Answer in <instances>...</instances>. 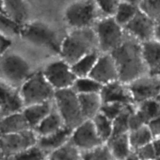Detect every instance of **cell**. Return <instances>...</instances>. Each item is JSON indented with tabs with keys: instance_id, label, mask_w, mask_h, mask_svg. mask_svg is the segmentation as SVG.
<instances>
[{
	"instance_id": "cell-1",
	"label": "cell",
	"mask_w": 160,
	"mask_h": 160,
	"mask_svg": "<svg viewBox=\"0 0 160 160\" xmlns=\"http://www.w3.org/2000/svg\"><path fill=\"white\" fill-rule=\"evenodd\" d=\"M110 54L118 69L119 80L124 84H130L148 73L142 42L131 35L125 38L121 45Z\"/></svg>"
},
{
	"instance_id": "cell-2",
	"label": "cell",
	"mask_w": 160,
	"mask_h": 160,
	"mask_svg": "<svg viewBox=\"0 0 160 160\" xmlns=\"http://www.w3.org/2000/svg\"><path fill=\"white\" fill-rule=\"evenodd\" d=\"M98 49L95 28L73 29L62 41L59 55L61 59L72 65L85 55Z\"/></svg>"
},
{
	"instance_id": "cell-3",
	"label": "cell",
	"mask_w": 160,
	"mask_h": 160,
	"mask_svg": "<svg viewBox=\"0 0 160 160\" xmlns=\"http://www.w3.org/2000/svg\"><path fill=\"white\" fill-rule=\"evenodd\" d=\"M20 36L31 45L44 48L56 54L60 52L62 42L56 31L45 22L35 20L25 23Z\"/></svg>"
},
{
	"instance_id": "cell-4",
	"label": "cell",
	"mask_w": 160,
	"mask_h": 160,
	"mask_svg": "<svg viewBox=\"0 0 160 160\" xmlns=\"http://www.w3.org/2000/svg\"><path fill=\"white\" fill-rule=\"evenodd\" d=\"M54 99L65 127L73 131L85 120L81 112L78 93L73 87L56 90Z\"/></svg>"
},
{
	"instance_id": "cell-5",
	"label": "cell",
	"mask_w": 160,
	"mask_h": 160,
	"mask_svg": "<svg viewBox=\"0 0 160 160\" xmlns=\"http://www.w3.org/2000/svg\"><path fill=\"white\" fill-rule=\"evenodd\" d=\"M20 92L25 106L51 101L56 93V90L46 79L43 71L32 73L22 84Z\"/></svg>"
},
{
	"instance_id": "cell-6",
	"label": "cell",
	"mask_w": 160,
	"mask_h": 160,
	"mask_svg": "<svg viewBox=\"0 0 160 160\" xmlns=\"http://www.w3.org/2000/svg\"><path fill=\"white\" fill-rule=\"evenodd\" d=\"M0 67L2 81L15 88L22 86L32 74L27 59L14 52H7L2 55Z\"/></svg>"
},
{
	"instance_id": "cell-7",
	"label": "cell",
	"mask_w": 160,
	"mask_h": 160,
	"mask_svg": "<svg viewBox=\"0 0 160 160\" xmlns=\"http://www.w3.org/2000/svg\"><path fill=\"white\" fill-rule=\"evenodd\" d=\"M95 32L98 42V49L103 53H110L118 48L125 39L124 28L113 17H105L95 23Z\"/></svg>"
},
{
	"instance_id": "cell-8",
	"label": "cell",
	"mask_w": 160,
	"mask_h": 160,
	"mask_svg": "<svg viewBox=\"0 0 160 160\" xmlns=\"http://www.w3.org/2000/svg\"><path fill=\"white\" fill-rule=\"evenodd\" d=\"M98 9L95 0H76L66 9V22L72 29L92 28L96 20Z\"/></svg>"
},
{
	"instance_id": "cell-9",
	"label": "cell",
	"mask_w": 160,
	"mask_h": 160,
	"mask_svg": "<svg viewBox=\"0 0 160 160\" xmlns=\"http://www.w3.org/2000/svg\"><path fill=\"white\" fill-rule=\"evenodd\" d=\"M38 136L32 129L14 134H1V156L9 159L11 156L37 145Z\"/></svg>"
},
{
	"instance_id": "cell-10",
	"label": "cell",
	"mask_w": 160,
	"mask_h": 160,
	"mask_svg": "<svg viewBox=\"0 0 160 160\" xmlns=\"http://www.w3.org/2000/svg\"><path fill=\"white\" fill-rule=\"evenodd\" d=\"M43 73L56 91L73 87L78 78L72 70L71 65L62 59L48 63Z\"/></svg>"
},
{
	"instance_id": "cell-11",
	"label": "cell",
	"mask_w": 160,
	"mask_h": 160,
	"mask_svg": "<svg viewBox=\"0 0 160 160\" xmlns=\"http://www.w3.org/2000/svg\"><path fill=\"white\" fill-rule=\"evenodd\" d=\"M128 86L134 104L138 105L146 100L156 98L160 95V76H152L147 73Z\"/></svg>"
},
{
	"instance_id": "cell-12",
	"label": "cell",
	"mask_w": 160,
	"mask_h": 160,
	"mask_svg": "<svg viewBox=\"0 0 160 160\" xmlns=\"http://www.w3.org/2000/svg\"><path fill=\"white\" fill-rule=\"evenodd\" d=\"M70 141L82 152L105 144L97 133L92 120H85L72 132Z\"/></svg>"
},
{
	"instance_id": "cell-13",
	"label": "cell",
	"mask_w": 160,
	"mask_h": 160,
	"mask_svg": "<svg viewBox=\"0 0 160 160\" xmlns=\"http://www.w3.org/2000/svg\"><path fill=\"white\" fill-rule=\"evenodd\" d=\"M156 23L155 20L138 9L135 17L123 28L129 35L142 43L153 39Z\"/></svg>"
},
{
	"instance_id": "cell-14",
	"label": "cell",
	"mask_w": 160,
	"mask_h": 160,
	"mask_svg": "<svg viewBox=\"0 0 160 160\" xmlns=\"http://www.w3.org/2000/svg\"><path fill=\"white\" fill-rule=\"evenodd\" d=\"M0 114L1 118L10 114L22 112L25 107L23 98L17 88L1 81Z\"/></svg>"
},
{
	"instance_id": "cell-15",
	"label": "cell",
	"mask_w": 160,
	"mask_h": 160,
	"mask_svg": "<svg viewBox=\"0 0 160 160\" xmlns=\"http://www.w3.org/2000/svg\"><path fill=\"white\" fill-rule=\"evenodd\" d=\"M89 77L102 85L119 80L118 69L110 53L100 55Z\"/></svg>"
},
{
	"instance_id": "cell-16",
	"label": "cell",
	"mask_w": 160,
	"mask_h": 160,
	"mask_svg": "<svg viewBox=\"0 0 160 160\" xmlns=\"http://www.w3.org/2000/svg\"><path fill=\"white\" fill-rule=\"evenodd\" d=\"M102 103L117 102L126 105H134L132 95L128 84L120 80L104 84L100 92Z\"/></svg>"
},
{
	"instance_id": "cell-17",
	"label": "cell",
	"mask_w": 160,
	"mask_h": 160,
	"mask_svg": "<svg viewBox=\"0 0 160 160\" xmlns=\"http://www.w3.org/2000/svg\"><path fill=\"white\" fill-rule=\"evenodd\" d=\"M2 13L24 25L30 17V7L27 0H1Z\"/></svg>"
},
{
	"instance_id": "cell-18",
	"label": "cell",
	"mask_w": 160,
	"mask_h": 160,
	"mask_svg": "<svg viewBox=\"0 0 160 160\" xmlns=\"http://www.w3.org/2000/svg\"><path fill=\"white\" fill-rule=\"evenodd\" d=\"M142 44L148 73L152 76H160V42L152 39Z\"/></svg>"
},
{
	"instance_id": "cell-19",
	"label": "cell",
	"mask_w": 160,
	"mask_h": 160,
	"mask_svg": "<svg viewBox=\"0 0 160 160\" xmlns=\"http://www.w3.org/2000/svg\"><path fill=\"white\" fill-rule=\"evenodd\" d=\"M73 130L64 126L56 132L46 136L38 137L37 145L48 154L67 143L70 138Z\"/></svg>"
},
{
	"instance_id": "cell-20",
	"label": "cell",
	"mask_w": 160,
	"mask_h": 160,
	"mask_svg": "<svg viewBox=\"0 0 160 160\" xmlns=\"http://www.w3.org/2000/svg\"><path fill=\"white\" fill-rule=\"evenodd\" d=\"M1 134H14L31 129L23 112H16L1 118Z\"/></svg>"
},
{
	"instance_id": "cell-21",
	"label": "cell",
	"mask_w": 160,
	"mask_h": 160,
	"mask_svg": "<svg viewBox=\"0 0 160 160\" xmlns=\"http://www.w3.org/2000/svg\"><path fill=\"white\" fill-rule=\"evenodd\" d=\"M52 109L51 102L49 101L25 106L22 112L26 117L31 129L34 130Z\"/></svg>"
},
{
	"instance_id": "cell-22",
	"label": "cell",
	"mask_w": 160,
	"mask_h": 160,
	"mask_svg": "<svg viewBox=\"0 0 160 160\" xmlns=\"http://www.w3.org/2000/svg\"><path fill=\"white\" fill-rule=\"evenodd\" d=\"M81 112L85 120H92L100 112L102 100L99 93L78 94Z\"/></svg>"
},
{
	"instance_id": "cell-23",
	"label": "cell",
	"mask_w": 160,
	"mask_h": 160,
	"mask_svg": "<svg viewBox=\"0 0 160 160\" xmlns=\"http://www.w3.org/2000/svg\"><path fill=\"white\" fill-rule=\"evenodd\" d=\"M128 134L129 133L114 136L111 138L109 142L106 143L110 148L113 159L117 160H125L133 152Z\"/></svg>"
},
{
	"instance_id": "cell-24",
	"label": "cell",
	"mask_w": 160,
	"mask_h": 160,
	"mask_svg": "<svg viewBox=\"0 0 160 160\" xmlns=\"http://www.w3.org/2000/svg\"><path fill=\"white\" fill-rule=\"evenodd\" d=\"M64 126L63 120L59 112L56 109H53L34 131L38 137H42L56 132Z\"/></svg>"
},
{
	"instance_id": "cell-25",
	"label": "cell",
	"mask_w": 160,
	"mask_h": 160,
	"mask_svg": "<svg viewBox=\"0 0 160 160\" xmlns=\"http://www.w3.org/2000/svg\"><path fill=\"white\" fill-rule=\"evenodd\" d=\"M98 51L99 50L92 52L72 64V70L77 78H84L90 75L100 56Z\"/></svg>"
},
{
	"instance_id": "cell-26",
	"label": "cell",
	"mask_w": 160,
	"mask_h": 160,
	"mask_svg": "<svg viewBox=\"0 0 160 160\" xmlns=\"http://www.w3.org/2000/svg\"><path fill=\"white\" fill-rule=\"evenodd\" d=\"M47 159L49 160H82V152L69 140L63 145L49 153Z\"/></svg>"
},
{
	"instance_id": "cell-27",
	"label": "cell",
	"mask_w": 160,
	"mask_h": 160,
	"mask_svg": "<svg viewBox=\"0 0 160 160\" xmlns=\"http://www.w3.org/2000/svg\"><path fill=\"white\" fill-rule=\"evenodd\" d=\"M128 135L131 148L134 152L145 146V145L151 143L155 139L148 125H145L138 129L130 131Z\"/></svg>"
},
{
	"instance_id": "cell-28",
	"label": "cell",
	"mask_w": 160,
	"mask_h": 160,
	"mask_svg": "<svg viewBox=\"0 0 160 160\" xmlns=\"http://www.w3.org/2000/svg\"><path fill=\"white\" fill-rule=\"evenodd\" d=\"M92 121L100 138L104 143H107L112 136V131H113L112 120H109L102 112H98L92 119Z\"/></svg>"
},
{
	"instance_id": "cell-29",
	"label": "cell",
	"mask_w": 160,
	"mask_h": 160,
	"mask_svg": "<svg viewBox=\"0 0 160 160\" xmlns=\"http://www.w3.org/2000/svg\"><path fill=\"white\" fill-rule=\"evenodd\" d=\"M134 105H128L125 106L121 113L112 121V127H113V131H112V136L120 135V134H128L130 132L129 120L131 114L134 110Z\"/></svg>"
},
{
	"instance_id": "cell-30",
	"label": "cell",
	"mask_w": 160,
	"mask_h": 160,
	"mask_svg": "<svg viewBox=\"0 0 160 160\" xmlns=\"http://www.w3.org/2000/svg\"><path fill=\"white\" fill-rule=\"evenodd\" d=\"M102 86V84L88 76L77 78L73 88L78 94H88L100 93Z\"/></svg>"
},
{
	"instance_id": "cell-31",
	"label": "cell",
	"mask_w": 160,
	"mask_h": 160,
	"mask_svg": "<svg viewBox=\"0 0 160 160\" xmlns=\"http://www.w3.org/2000/svg\"><path fill=\"white\" fill-rule=\"evenodd\" d=\"M138 9V6L121 2L113 17L119 24L124 28L135 17Z\"/></svg>"
},
{
	"instance_id": "cell-32",
	"label": "cell",
	"mask_w": 160,
	"mask_h": 160,
	"mask_svg": "<svg viewBox=\"0 0 160 160\" xmlns=\"http://www.w3.org/2000/svg\"><path fill=\"white\" fill-rule=\"evenodd\" d=\"M112 152L106 143L92 149L82 152V160H112Z\"/></svg>"
},
{
	"instance_id": "cell-33",
	"label": "cell",
	"mask_w": 160,
	"mask_h": 160,
	"mask_svg": "<svg viewBox=\"0 0 160 160\" xmlns=\"http://www.w3.org/2000/svg\"><path fill=\"white\" fill-rule=\"evenodd\" d=\"M48 154L38 145L27 148L9 158V160H45Z\"/></svg>"
},
{
	"instance_id": "cell-34",
	"label": "cell",
	"mask_w": 160,
	"mask_h": 160,
	"mask_svg": "<svg viewBox=\"0 0 160 160\" xmlns=\"http://www.w3.org/2000/svg\"><path fill=\"white\" fill-rule=\"evenodd\" d=\"M138 109L143 113L148 123L160 116V104L156 98L140 103L138 105Z\"/></svg>"
},
{
	"instance_id": "cell-35",
	"label": "cell",
	"mask_w": 160,
	"mask_h": 160,
	"mask_svg": "<svg viewBox=\"0 0 160 160\" xmlns=\"http://www.w3.org/2000/svg\"><path fill=\"white\" fill-rule=\"evenodd\" d=\"M0 24H1V34L7 36L12 35V34L20 35L23 27V24L15 21L12 18L2 12Z\"/></svg>"
},
{
	"instance_id": "cell-36",
	"label": "cell",
	"mask_w": 160,
	"mask_h": 160,
	"mask_svg": "<svg viewBox=\"0 0 160 160\" xmlns=\"http://www.w3.org/2000/svg\"><path fill=\"white\" fill-rule=\"evenodd\" d=\"M138 8L156 22L160 20V0H142Z\"/></svg>"
},
{
	"instance_id": "cell-37",
	"label": "cell",
	"mask_w": 160,
	"mask_h": 160,
	"mask_svg": "<svg viewBox=\"0 0 160 160\" xmlns=\"http://www.w3.org/2000/svg\"><path fill=\"white\" fill-rule=\"evenodd\" d=\"M98 9L105 17H114L121 0H95Z\"/></svg>"
},
{
	"instance_id": "cell-38",
	"label": "cell",
	"mask_w": 160,
	"mask_h": 160,
	"mask_svg": "<svg viewBox=\"0 0 160 160\" xmlns=\"http://www.w3.org/2000/svg\"><path fill=\"white\" fill-rule=\"evenodd\" d=\"M126 105L121 104L117 102H110V103H102L100 112L106 116L109 120L113 121L120 113Z\"/></svg>"
},
{
	"instance_id": "cell-39",
	"label": "cell",
	"mask_w": 160,
	"mask_h": 160,
	"mask_svg": "<svg viewBox=\"0 0 160 160\" xmlns=\"http://www.w3.org/2000/svg\"><path fill=\"white\" fill-rule=\"evenodd\" d=\"M148 124V121H147L146 118L143 115V113L138 108L134 109L132 113L131 114V117H130V131L137 130Z\"/></svg>"
},
{
	"instance_id": "cell-40",
	"label": "cell",
	"mask_w": 160,
	"mask_h": 160,
	"mask_svg": "<svg viewBox=\"0 0 160 160\" xmlns=\"http://www.w3.org/2000/svg\"><path fill=\"white\" fill-rule=\"evenodd\" d=\"M142 160H152L157 158L152 142L134 151Z\"/></svg>"
},
{
	"instance_id": "cell-41",
	"label": "cell",
	"mask_w": 160,
	"mask_h": 160,
	"mask_svg": "<svg viewBox=\"0 0 160 160\" xmlns=\"http://www.w3.org/2000/svg\"><path fill=\"white\" fill-rule=\"evenodd\" d=\"M12 45V41L9 36L1 34V56L7 52Z\"/></svg>"
},
{
	"instance_id": "cell-42",
	"label": "cell",
	"mask_w": 160,
	"mask_h": 160,
	"mask_svg": "<svg viewBox=\"0 0 160 160\" xmlns=\"http://www.w3.org/2000/svg\"><path fill=\"white\" fill-rule=\"evenodd\" d=\"M153 39L156 41H157V42H160V20L159 21L156 22V23Z\"/></svg>"
},
{
	"instance_id": "cell-43",
	"label": "cell",
	"mask_w": 160,
	"mask_h": 160,
	"mask_svg": "<svg viewBox=\"0 0 160 160\" xmlns=\"http://www.w3.org/2000/svg\"><path fill=\"white\" fill-rule=\"evenodd\" d=\"M153 145H154L155 150H156V156L160 157V138H156L152 142Z\"/></svg>"
},
{
	"instance_id": "cell-44",
	"label": "cell",
	"mask_w": 160,
	"mask_h": 160,
	"mask_svg": "<svg viewBox=\"0 0 160 160\" xmlns=\"http://www.w3.org/2000/svg\"><path fill=\"white\" fill-rule=\"evenodd\" d=\"M121 2H124L129 3V4L134 5V6H136L138 7L142 0H121Z\"/></svg>"
},
{
	"instance_id": "cell-45",
	"label": "cell",
	"mask_w": 160,
	"mask_h": 160,
	"mask_svg": "<svg viewBox=\"0 0 160 160\" xmlns=\"http://www.w3.org/2000/svg\"><path fill=\"white\" fill-rule=\"evenodd\" d=\"M125 160H142V159L138 157V156L136 154V152H134L133 151L131 153V155H130V156H128V157Z\"/></svg>"
},
{
	"instance_id": "cell-46",
	"label": "cell",
	"mask_w": 160,
	"mask_h": 160,
	"mask_svg": "<svg viewBox=\"0 0 160 160\" xmlns=\"http://www.w3.org/2000/svg\"><path fill=\"white\" fill-rule=\"evenodd\" d=\"M156 100H157V101H158V102H159V104H160V95H159V96H158V97H157V98H156Z\"/></svg>"
},
{
	"instance_id": "cell-47",
	"label": "cell",
	"mask_w": 160,
	"mask_h": 160,
	"mask_svg": "<svg viewBox=\"0 0 160 160\" xmlns=\"http://www.w3.org/2000/svg\"><path fill=\"white\" fill-rule=\"evenodd\" d=\"M152 160H160V157H157V158H156V159H154Z\"/></svg>"
},
{
	"instance_id": "cell-48",
	"label": "cell",
	"mask_w": 160,
	"mask_h": 160,
	"mask_svg": "<svg viewBox=\"0 0 160 160\" xmlns=\"http://www.w3.org/2000/svg\"><path fill=\"white\" fill-rule=\"evenodd\" d=\"M1 160H9V159H3V158H1Z\"/></svg>"
},
{
	"instance_id": "cell-49",
	"label": "cell",
	"mask_w": 160,
	"mask_h": 160,
	"mask_svg": "<svg viewBox=\"0 0 160 160\" xmlns=\"http://www.w3.org/2000/svg\"><path fill=\"white\" fill-rule=\"evenodd\" d=\"M45 160H49V159H45Z\"/></svg>"
},
{
	"instance_id": "cell-50",
	"label": "cell",
	"mask_w": 160,
	"mask_h": 160,
	"mask_svg": "<svg viewBox=\"0 0 160 160\" xmlns=\"http://www.w3.org/2000/svg\"><path fill=\"white\" fill-rule=\"evenodd\" d=\"M112 160H117V159H112Z\"/></svg>"
}]
</instances>
